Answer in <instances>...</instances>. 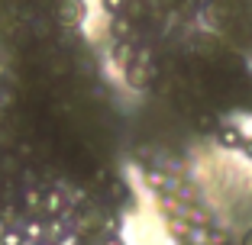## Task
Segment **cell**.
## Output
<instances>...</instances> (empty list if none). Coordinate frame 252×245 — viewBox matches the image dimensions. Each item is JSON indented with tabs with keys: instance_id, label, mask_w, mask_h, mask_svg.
<instances>
[{
	"instance_id": "6da1fadb",
	"label": "cell",
	"mask_w": 252,
	"mask_h": 245,
	"mask_svg": "<svg viewBox=\"0 0 252 245\" xmlns=\"http://www.w3.org/2000/svg\"><path fill=\"white\" fill-rule=\"evenodd\" d=\"M68 236H71V223H68V219H62V216H45V223H42V239L45 242L62 245Z\"/></svg>"
},
{
	"instance_id": "7a4b0ae2",
	"label": "cell",
	"mask_w": 252,
	"mask_h": 245,
	"mask_svg": "<svg viewBox=\"0 0 252 245\" xmlns=\"http://www.w3.org/2000/svg\"><path fill=\"white\" fill-rule=\"evenodd\" d=\"M84 16H88L84 0H62L59 3V20L65 23V26H81Z\"/></svg>"
},
{
	"instance_id": "3957f363",
	"label": "cell",
	"mask_w": 252,
	"mask_h": 245,
	"mask_svg": "<svg viewBox=\"0 0 252 245\" xmlns=\"http://www.w3.org/2000/svg\"><path fill=\"white\" fill-rule=\"evenodd\" d=\"M68 200L62 191H42V216H65Z\"/></svg>"
},
{
	"instance_id": "277c9868",
	"label": "cell",
	"mask_w": 252,
	"mask_h": 245,
	"mask_svg": "<svg viewBox=\"0 0 252 245\" xmlns=\"http://www.w3.org/2000/svg\"><path fill=\"white\" fill-rule=\"evenodd\" d=\"M217 139H220L223 149H243V139H246V136L239 133L236 126H220V129H217Z\"/></svg>"
},
{
	"instance_id": "5b68a950",
	"label": "cell",
	"mask_w": 252,
	"mask_h": 245,
	"mask_svg": "<svg viewBox=\"0 0 252 245\" xmlns=\"http://www.w3.org/2000/svg\"><path fill=\"white\" fill-rule=\"evenodd\" d=\"M0 245H30V239L23 236L20 226H3L0 229Z\"/></svg>"
},
{
	"instance_id": "8992f818",
	"label": "cell",
	"mask_w": 252,
	"mask_h": 245,
	"mask_svg": "<svg viewBox=\"0 0 252 245\" xmlns=\"http://www.w3.org/2000/svg\"><path fill=\"white\" fill-rule=\"evenodd\" d=\"M20 155H16L13 149L10 152H3V155H0V171H3V178H16V171H20Z\"/></svg>"
},
{
	"instance_id": "52a82bcc",
	"label": "cell",
	"mask_w": 252,
	"mask_h": 245,
	"mask_svg": "<svg viewBox=\"0 0 252 245\" xmlns=\"http://www.w3.org/2000/svg\"><path fill=\"white\" fill-rule=\"evenodd\" d=\"M100 245H123L117 236H107V239H100Z\"/></svg>"
},
{
	"instance_id": "ba28073f",
	"label": "cell",
	"mask_w": 252,
	"mask_h": 245,
	"mask_svg": "<svg viewBox=\"0 0 252 245\" xmlns=\"http://www.w3.org/2000/svg\"><path fill=\"white\" fill-rule=\"evenodd\" d=\"M74 245H97V242L91 236H78V242H74Z\"/></svg>"
},
{
	"instance_id": "9c48e42d",
	"label": "cell",
	"mask_w": 252,
	"mask_h": 245,
	"mask_svg": "<svg viewBox=\"0 0 252 245\" xmlns=\"http://www.w3.org/2000/svg\"><path fill=\"white\" fill-rule=\"evenodd\" d=\"M120 3H123V0H104V7H107V10H120Z\"/></svg>"
},
{
	"instance_id": "30bf717a",
	"label": "cell",
	"mask_w": 252,
	"mask_h": 245,
	"mask_svg": "<svg viewBox=\"0 0 252 245\" xmlns=\"http://www.w3.org/2000/svg\"><path fill=\"white\" fill-rule=\"evenodd\" d=\"M243 152H246V155L252 158V139H243Z\"/></svg>"
},
{
	"instance_id": "8fae6325",
	"label": "cell",
	"mask_w": 252,
	"mask_h": 245,
	"mask_svg": "<svg viewBox=\"0 0 252 245\" xmlns=\"http://www.w3.org/2000/svg\"><path fill=\"white\" fill-rule=\"evenodd\" d=\"M243 245H252V229H249V232L243 236Z\"/></svg>"
},
{
	"instance_id": "7c38bea8",
	"label": "cell",
	"mask_w": 252,
	"mask_h": 245,
	"mask_svg": "<svg viewBox=\"0 0 252 245\" xmlns=\"http://www.w3.org/2000/svg\"><path fill=\"white\" fill-rule=\"evenodd\" d=\"M32 245H52V242H45V239H39V242H32Z\"/></svg>"
}]
</instances>
